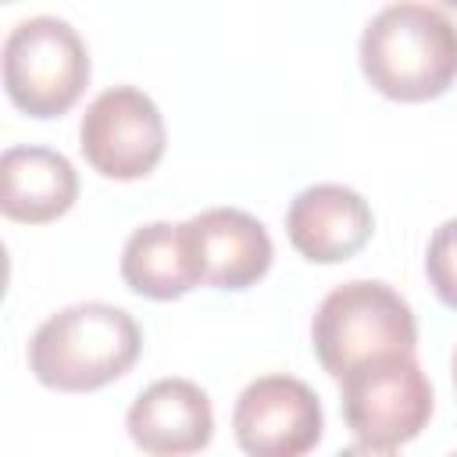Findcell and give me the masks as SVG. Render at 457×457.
I'll return each instance as SVG.
<instances>
[{"mask_svg":"<svg viewBox=\"0 0 457 457\" xmlns=\"http://www.w3.org/2000/svg\"><path fill=\"white\" fill-rule=\"evenodd\" d=\"M450 457H457V453H450Z\"/></svg>","mask_w":457,"mask_h":457,"instance_id":"obj_16","label":"cell"},{"mask_svg":"<svg viewBox=\"0 0 457 457\" xmlns=\"http://www.w3.org/2000/svg\"><path fill=\"white\" fill-rule=\"evenodd\" d=\"M336 457H396V450L371 446V443H353V446H343Z\"/></svg>","mask_w":457,"mask_h":457,"instance_id":"obj_14","label":"cell"},{"mask_svg":"<svg viewBox=\"0 0 457 457\" xmlns=\"http://www.w3.org/2000/svg\"><path fill=\"white\" fill-rule=\"evenodd\" d=\"M121 282L146 300H179L200 286L186 221L139 225L121 250Z\"/></svg>","mask_w":457,"mask_h":457,"instance_id":"obj_12","label":"cell"},{"mask_svg":"<svg viewBox=\"0 0 457 457\" xmlns=\"http://www.w3.org/2000/svg\"><path fill=\"white\" fill-rule=\"evenodd\" d=\"M368 86L400 104H425L457 82V21L432 4H389L361 32Z\"/></svg>","mask_w":457,"mask_h":457,"instance_id":"obj_1","label":"cell"},{"mask_svg":"<svg viewBox=\"0 0 457 457\" xmlns=\"http://www.w3.org/2000/svg\"><path fill=\"white\" fill-rule=\"evenodd\" d=\"M125 428L150 457L200 453L214 436L211 396L189 378H157L132 400Z\"/></svg>","mask_w":457,"mask_h":457,"instance_id":"obj_10","label":"cell"},{"mask_svg":"<svg viewBox=\"0 0 457 457\" xmlns=\"http://www.w3.org/2000/svg\"><path fill=\"white\" fill-rule=\"evenodd\" d=\"M143 353V332L125 307L86 300L50 314L29 343V371L57 393H93L121 375Z\"/></svg>","mask_w":457,"mask_h":457,"instance_id":"obj_2","label":"cell"},{"mask_svg":"<svg viewBox=\"0 0 457 457\" xmlns=\"http://www.w3.org/2000/svg\"><path fill=\"white\" fill-rule=\"evenodd\" d=\"M186 228L200 268V286L239 293L257 286L275 261L268 228L239 207L200 211L186 218Z\"/></svg>","mask_w":457,"mask_h":457,"instance_id":"obj_9","label":"cell"},{"mask_svg":"<svg viewBox=\"0 0 457 457\" xmlns=\"http://www.w3.org/2000/svg\"><path fill=\"white\" fill-rule=\"evenodd\" d=\"M343 418L361 443L396 450L432 418V382L414 353L357 364L343 378Z\"/></svg>","mask_w":457,"mask_h":457,"instance_id":"obj_5","label":"cell"},{"mask_svg":"<svg viewBox=\"0 0 457 457\" xmlns=\"http://www.w3.org/2000/svg\"><path fill=\"white\" fill-rule=\"evenodd\" d=\"M89 86V50L71 21L36 14L4 39V89L29 118L68 114Z\"/></svg>","mask_w":457,"mask_h":457,"instance_id":"obj_4","label":"cell"},{"mask_svg":"<svg viewBox=\"0 0 457 457\" xmlns=\"http://www.w3.org/2000/svg\"><path fill=\"white\" fill-rule=\"evenodd\" d=\"M375 232L368 200L339 182H314L300 189L286 211V236L311 264H339L364 250Z\"/></svg>","mask_w":457,"mask_h":457,"instance_id":"obj_8","label":"cell"},{"mask_svg":"<svg viewBox=\"0 0 457 457\" xmlns=\"http://www.w3.org/2000/svg\"><path fill=\"white\" fill-rule=\"evenodd\" d=\"M79 200L75 164L50 146H7L0 154V211L21 225H46Z\"/></svg>","mask_w":457,"mask_h":457,"instance_id":"obj_11","label":"cell"},{"mask_svg":"<svg viewBox=\"0 0 457 457\" xmlns=\"http://www.w3.org/2000/svg\"><path fill=\"white\" fill-rule=\"evenodd\" d=\"M168 146L161 107L136 86H111L93 96L79 121V150L86 164L114 182L146 179Z\"/></svg>","mask_w":457,"mask_h":457,"instance_id":"obj_6","label":"cell"},{"mask_svg":"<svg viewBox=\"0 0 457 457\" xmlns=\"http://www.w3.org/2000/svg\"><path fill=\"white\" fill-rule=\"evenodd\" d=\"M311 346L318 364L343 378L357 364L414 353L418 346V321L411 303L386 282L353 278L336 286L314 311L311 321Z\"/></svg>","mask_w":457,"mask_h":457,"instance_id":"obj_3","label":"cell"},{"mask_svg":"<svg viewBox=\"0 0 457 457\" xmlns=\"http://www.w3.org/2000/svg\"><path fill=\"white\" fill-rule=\"evenodd\" d=\"M321 428V400L296 375L253 378L232 411V436L246 457H307Z\"/></svg>","mask_w":457,"mask_h":457,"instance_id":"obj_7","label":"cell"},{"mask_svg":"<svg viewBox=\"0 0 457 457\" xmlns=\"http://www.w3.org/2000/svg\"><path fill=\"white\" fill-rule=\"evenodd\" d=\"M425 275L436 300L457 311V218H446L425 246Z\"/></svg>","mask_w":457,"mask_h":457,"instance_id":"obj_13","label":"cell"},{"mask_svg":"<svg viewBox=\"0 0 457 457\" xmlns=\"http://www.w3.org/2000/svg\"><path fill=\"white\" fill-rule=\"evenodd\" d=\"M450 375H453V396H457V350H453V361H450Z\"/></svg>","mask_w":457,"mask_h":457,"instance_id":"obj_15","label":"cell"}]
</instances>
